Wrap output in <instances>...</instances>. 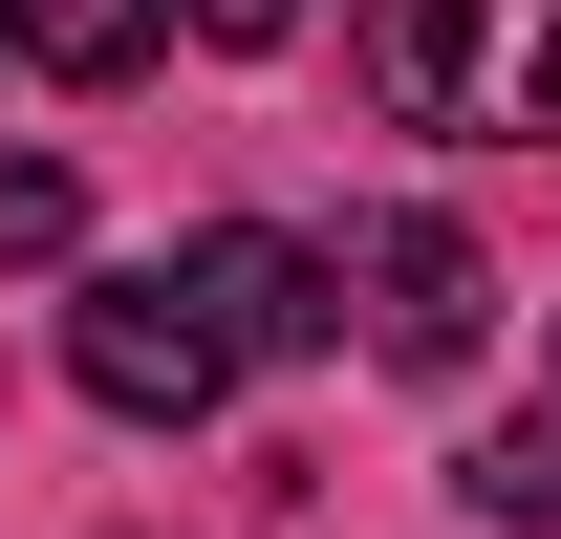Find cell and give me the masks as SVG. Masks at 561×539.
I'll use <instances>...</instances> for the list:
<instances>
[{"label":"cell","instance_id":"ba28073f","mask_svg":"<svg viewBox=\"0 0 561 539\" xmlns=\"http://www.w3.org/2000/svg\"><path fill=\"white\" fill-rule=\"evenodd\" d=\"M195 44H302V0H173Z\"/></svg>","mask_w":561,"mask_h":539},{"label":"cell","instance_id":"3957f363","mask_svg":"<svg viewBox=\"0 0 561 539\" xmlns=\"http://www.w3.org/2000/svg\"><path fill=\"white\" fill-rule=\"evenodd\" d=\"M173 280H195V324L238 345V367H302V345H346V260H302L280 216H216V238H173Z\"/></svg>","mask_w":561,"mask_h":539},{"label":"cell","instance_id":"7a4b0ae2","mask_svg":"<svg viewBox=\"0 0 561 539\" xmlns=\"http://www.w3.org/2000/svg\"><path fill=\"white\" fill-rule=\"evenodd\" d=\"M66 367H87V410H130V432H195V410L238 389V345L195 324V280H173V260L87 280V302H66Z\"/></svg>","mask_w":561,"mask_h":539},{"label":"cell","instance_id":"52a82bcc","mask_svg":"<svg viewBox=\"0 0 561 539\" xmlns=\"http://www.w3.org/2000/svg\"><path fill=\"white\" fill-rule=\"evenodd\" d=\"M66 238H87V173H66V151H0V280L66 260Z\"/></svg>","mask_w":561,"mask_h":539},{"label":"cell","instance_id":"6da1fadb","mask_svg":"<svg viewBox=\"0 0 561 539\" xmlns=\"http://www.w3.org/2000/svg\"><path fill=\"white\" fill-rule=\"evenodd\" d=\"M367 108L389 130H476V151H561V0H367Z\"/></svg>","mask_w":561,"mask_h":539},{"label":"cell","instance_id":"277c9868","mask_svg":"<svg viewBox=\"0 0 561 539\" xmlns=\"http://www.w3.org/2000/svg\"><path fill=\"white\" fill-rule=\"evenodd\" d=\"M476 324H496L476 238H454V216H389V238H367V345H389V367H476Z\"/></svg>","mask_w":561,"mask_h":539},{"label":"cell","instance_id":"5b68a950","mask_svg":"<svg viewBox=\"0 0 561 539\" xmlns=\"http://www.w3.org/2000/svg\"><path fill=\"white\" fill-rule=\"evenodd\" d=\"M0 44H22V66H66V87H130L151 44H173V0H0Z\"/></svg>","mask_w":561,"mask_h":539},{"label":"cell","instance_id":"8992f818","mask_svg":"<svg viewBox=\"0 0 561 539\" xmlns=\"http://www.w3.org/2000/svg\"><path fill=\"white\" fill-rule=\"evenodd\" d=\"M454 496H476L496 539H561V410H518V432H476V454H454Z\"/></svg>","mask_w":561,"mask_h":539}]
</instances>
